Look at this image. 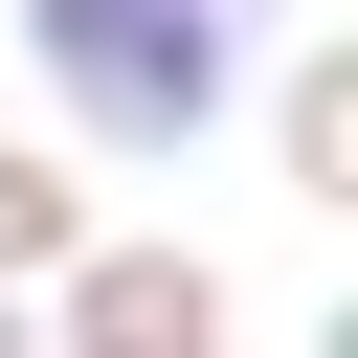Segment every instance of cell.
Returning <instances> with one entry per match:
<instances>
[{
	"label": "cell",
	"instance_id": "6da1fadb",
	"mask_svg": "<svg viewBox=\"0 0 358 358\" xmlns=\"http://www.w3.org/2000/svg\"><path fill=\"white\" fill-rule=\"evenodd\" d=\"M22 22H45V67H67L90 134H179L224 90V0H22Z\"/></svg>",
	"mask_w": 358,
	"mask_h": 358
},
{
	"label": "cell",
	"instance_id": "7a4b0ae2",
	"mask_svg": "<svg viewBox=\"0 0 358 358\" xmlns=\"http://www.w3.org/2000/svg\"><path fill=\"white\" fill-rule=\"evenodd\" d=\"M67 358H224V291L157 268V246H112V268L67 291Z\"/></svg>",
	"mask_w": 358,
	"mask_h": 358
},
{
	"label": "cell",
	"instance_id": "3957f363",
	"mask_svg": "<svg viewBox=\"0 0 358 358\" xmlns=\"http://www.w3.org/2000/svg\"><path fill=\"white\" fill-rule=\"evenodd\" d=\"M0 268H67V179L45 157H0Z\"/></svg>",
	"mask_w": 358,
	"mask_h": 358
},
{
	"label": "cell",
	"instance_id": "277c9868",
	"mask_svg": "<svg viewBox=\"0 0 358 358\" xmlns=\"http://www.w3.org/2000/svg\"><path fill=\"white\" fill-rule=\"evenodd\" d=\"M0 358H22V336H0Z\"/></svg>",
	"mask_w": 358,
	"mask_h": 358
}]
</instances>
